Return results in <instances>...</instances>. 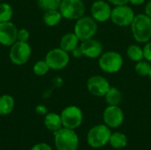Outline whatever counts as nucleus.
<instances>
[{
  "instance_id": "obj_30",
  "label": "nucleus",
  "mask_w": 151,
  "mask_h": 150,
  "mask_svg": "<svg viewBox=\"0 0 151 150\" xmlns=\"http://www.w3.org/2000/svg\"><path fill=\"white\" fill-rule=\"evenodd\" d=\"M35 112L40 116H45L49 112V111H48V108L45 105L39 104V105H37L35 107Z\"/></svg>"
},
{
  "instance_id": "obj_18",
  "label": "nucleus",
  "mask_w": 151,
  "mask_h": 150,
  "mask_svg": "<svg viewBox=\"0 0 151 150\" xmlns=\"http://www.w3.org/2000/svg\"><path fill=\"white\" fill-rule=\"evenodd\" d=\"M62 19V14L60 13L58 9L45 11L42 15V21L48 27H55L58 25L61 22Z\"/></svg>"
},
{
  "instance_id": "obj_17",
  "label": "nucleus",
  "mask_w": 151,
  "mask_h": 150,
  "mask_svg": "<svg viewBox=\"0 0 151 150\" xmlns=\"http://www.w3.org/2000/svg\"><path fill=\"white\" fill-rule=\"evenodd\" d=\"M43 123H44L45 127L49 131H51L52 133L57 132L63 127L60 114H58L55 112H48L44 116Z\"/></svg>"
},
{
  "instance_id": "obj_12",
  "label": "nucleus",
  "mask_w": 151,
  "mask_h": 150,
  "mask_svg": "<svg viewBox=\"0 0 151 150\" xmlns=\"http://www.w3.org/2000/svg\"><path fill=\"white\" fill-rule=\"evenodd\" d=\"M112 7L106 0H96L90 7V16L97 23H104L111 19Z\"/></svg>"
},
{
  "instance_id": "obj_19",
  "label": "nucleus",
  "mask_w": 151,
  "mask_h": 150,
  "mask_svg": "<svg viewBox=\"0 0 151 150\" xmlns=\"http://www.w3.org/2000/svg\"><path fill=\"white\" fill-rule=\"evenodd\" d=\"M128 140L125 133L120 132H114L111 133L109 144L112 149H122L127 146Z\"/></svg>"
},
{
  "instance_id": "obj_36",
  "label": "nucleus",
  "mask_w": 151,
  "mask_h": 150,
  "mask_svg": "<svg viewBox=\"0 0 151 150\" xmlns=\"http://www.w3.org/2000/svg\"><path fill=\"white\" fill-rule=\"evenodd\" d=\"M0 1H2V0H0Z\"/></svg>"
},
{
  "instance_id": "obj_3",
  "label": "nucleus",
  "mask_w": 151,
  "mask_h": 150,
  "mask_svg": "<svg viewBox=\"0 0 151 150\" xmlns=\"http://www.w3.org/2000/svg\"><path fill=\"white\" fill-rule=\"evenodd\" d=\"M124 65L121 54L116 50L104 52L98 58V66L105 73L114 74L119 72Z\"/></svg>"
},
{
  "instance_id": "obj_23",
  "label": "nucleus",
  "mask_w": 151,
  "mask_h": 150,
  "mask_svg": "<svg viewBox=\"0 0 151 150\" xmlns=\"http://www.w3.org/2000/svg\"><path fill=\"white\" fill-rule=\"evenodd\" d=\"M151 70V63L142 59L139 62H136L134 65V72L142 77H149Z\"/></svg>"
},
{
  "instance_id": "obj_4",
  "label": "nucleus",
  "mask_w": 151,
  "mask_h": 150,
  "mask_svg": "<svg viewBox=\"0 0 151 150\" xmlns=\"http://www.w3.org/2000/svg\"><path fill=\"white\" fill-rule=\"evenodd\" d=\"M75 21L73 33L81 42L95 37L98 30V24L91 16L84 15Z\"/></svg>"
},
{
  "instance_id": "obj_25",
  "label": "nucleus",
  "mask_w": 151,
  "mask_h": 150,
  "mask_svg": "<svg viewBox=\"0 0 151 150\" xmlns=\"http://www.w3.org/2000/svg\"><path fill=\"white\" fill-rule=\"evenodd\" d=\"M62 0H37V4L42 11L57 10L59 8Z\"/></svg>"
},
{
  "instance_id": "obj_28",
  "label": "nucleus",
  "mask_w": 151,
  "mask_h": 150,
  "mask_svg": "<svg viewBox=\"0 0 151 150\" xmlns=\"http://www.w3.org/2000/svg\"><path fill=\"white\" fill-rule=\"evenodd\" d=\"M143 48V54H144V59L151 63V40L150 42L144 43Z\"/></svg>"
},
{
  "instance_id": "obj_22",
  "label": "nucleus",
  "mask_w": 151,
  "mask_h": 150,
  "mask_svg": "<svg viewBox=\"0 0 151 150\" xmlns=\"http://www.w3.org/2000/svg\"><path fill=\"white\" fill-rule=\"evenodd\" d=\"M127 57L131 61L136 63L142 59H144V54H143V48L141 47L139 44H130L127 49Z\"/></svg>"
},
{
  "instance_id": "obj_2",
  "label": "nucleus",
  "mask_w": 151,
  "mask_h": 150,
  "mask_svg": "<svg viewBox=\"0 0 151 150\" xmlns=\"http://www.w3.org/2000/svg\"><path fill=\"white\" fill-rule=\"evenodd\" d=\"M53 135L57 150H78L80 139L75 130L62 127Z\"/></svg>"
},
{
  "instance_id": "obj_33",
  "label": "nucleus",
  "mask_w": 151,
  "mask_h": 150,
  "mask_svg": "<svg viewBox=\"0 0 151 150\" xmlns=\"http://www.w3.org/2000/svg\"><path fill=\"white\" fill-rule=\"evenodd\" d=\"M144 13L146 15H148L150 18H151V0H150L146 5H145V8H144Z\"/></svg>"
},
{
  "instance_id": "obj_14",
  "label": "nucleus",
  "mask_w": 151,
  "mask_h": 150,
  "mask_svg": "<svg viewBox=\"0 0 151 150\" xmlns=\"http://www.w3.org/2000/svg\"><path fill=\"white\" fill-rule=\"evenodd\" d=\"M80 46L82 50L83 56L89 59H98L104 53V46L102 42L95 39V37L81 42Z\"/></svg>"
},
{
  "instance_id": "obj_20",
  "label": "nucleus",
  "mask_w": 151,
  "mask_h": 150,
  "mask_svg": "<svg viewBox=\"0 0 151 150\" xmlns=\"http://www.w3.org/2000/svg\"><path fill=\"white\" fill-rule=\"evenodd\" d=\"M104 97L105 99V103H107V105L119 106V104L121 103L123 100V95H122L121 91L119 88L115 87H111V86Z\"/></svg>"
},
{
  "instance_id": "obj_21",
  "label": "nucleus",
  "mask_w": 151,
  "mask_h": 150,
  "mask_svg": "<svg viewBox=\"0 0 151 150\" xmlns=\"http://www.w3.org/2000/svg\"><path fill=\"white\" fill-rule=\"evenodd\" d=\"M15 106L14 98L11 95H3L0 96V115L6 116L12 113Z\"/></svg>"
},
{
  "instance_id": "obj_34",
  "label": "nucleus",
  "mask_w": 151,
  "mask_h": 150,
  "mask_svg": "<svg viewBox=\"0 0 151 150\" xmlns=\"http://www.w3.org/2000/svg\"><path fill=\"white\" fill-rule=\"evenodd\" d=\"M146 2V0H129V3L133 5L138 6V5H142Z\"/></svg>"
},
{
  "instance_id": "obj_16",
  "label": "nucleus",
  "mask_w": 151,
  "mask_h": 150,
  "mask_svg": "<svg viewBox=\"0 0 151 150\" xmlns=\"http://www.w3.org/2000/svg\"><path fill=\"white\" fill-rule=\"evenodd\" d=\"M80 44L81 41L73 32L65 34L59 41V48L68 53H71Z\"/></svg>"
},
{
  "instance_id": "obj_11",
  "label": "nucleus",
  "mask_w": 151,
  "mask_h": 150,
  "mask_svg": "<svg viewBox=\"0 0 151 150\" xmlns=\"http://www.w3.org/2000/svg\"><path fill=\"white\" fill-rule=\"evenodd\" d=\"M103 120L110 128H118L125 120L124 111L118 105H107L103 112Z\"/></svg>"
},
{
  "instance_id": "obj_9",
  "label": "nucleus",
  "mask_w": 151,
  "mask_h": 150,
  "mask_svg": "<svg viewBox=\"0 0 151 150\" xmlns=\"http://www.w3.org/2000/svg\"><path fill=\"white\" fill-rule=\"evenodd\" d=\"M63 127L69 129H77L82 125L83 112L81 108L75 105L65 107L60 113Z\"/></svg>"
},
{
  "instance_id": "obj_7",
  "label": "nucleus",
  "mask_w": 151,
  "mask_h": 150,
  "mask_svg": "<svg viewBox=\"0 0 151 150\" xmlns=\"http://www.w3.org/2000/svg\"><path fill=\"white\" fill-rule=\"evenodd\" d=\"M135 15L136 14L134 13V11L131 6L128 5V4L119 6H114L111 11L110 20L118 27H130Z\"/></svg>"
},
{
  "instance_id": "obj_5",
  "label": "nucleus",
  "mask_w": 151,
  "mask_h": 150,
  "mask_svg": "<svg viewBox=\"0 0 151 150\" xmlns=\"http://www.w3.org/2000/svg\"><path fill=\"white\" fill-rule=\"evenodd\" d=\"M111 130L105 124L96 125L89 129L87 134V142L93 149H101L109 143Z\"/></svg>"
},
{
  "instance_id": "obj_1",
  "label": "nucleus",
  "mask_w": 151,
  "mask_h": 150,
  "mask_svg": "<svg viewBox=\"0 0 151 150\" xmlns=\"http://www.w3.org/2000/svg\"><path fill=\"white\" fill-rule=\"evenodd\" d=\"M130 27L136 42L146 43L151 40V18L145 13L136 14Z\"/></svg>"
},
{
  "instance_id": "obj_10",
  "label": "nucleus",
  "mask_w": 151,
  "mask_h": 150,
  "mask_svg": "<svg viewBox=\"0 0 151 150\" xmlns=\"http://www.w3.org/2000/svg\"><path fill=\"white\" fill-rule=\"evenodd\" d=\"M45 61L47 62L50 70H63L70 62V53L65 51L59 47L54 48L46 54Z\"/></svg>"
},
{
  "instance_id": "obj_32",
  "label": "nucleus",
  "mask_w": 151,
  "mask_h": 150,
  "mask_svg": "<svg viewBox=\"0 0 151 150\" xmlns=\"http://www.w3.org/2000/svg\"><path fill=\"white\" fill-rule=\"evenodd\" d=\"M113 6H119L129 4V0H106Z\"/></svg>"
},
{
  "instance_id": "obj_8",
  "label": "nucleus",
  "mask_w": 151,
  "mask_h": 150,
  "mask_svg": "<svg viewBox=\"0 0 151 150\" xmlns=\"http://www.w3.org/2000/svg\"><path fill=\"white\" fill-rule=\"evenodd\" d=\"M31 53L32 49L27 42L17 41L11 46L9 57L13 65H23L29 60Z\"/></svg>"
},
{
  "instance_id": "obj_15",
  "label": "nucleus",
  "mask_w": 151,
  "mask_h": 150,
  "mask_svg": "<svg viewBox=\"0 0 151 150\" xmlns=\"http://www.w3.org/2000/svg\"><path fill=\"white\" fill-rule=\"evenodd\" d=\"M17 27L11 21L0 22V44L11 47L17 42Z\"/></svg>"
},
{
  "instance_id": "obj_31",
  "label": "nucleus",
  "mask_w": 151,
  "mask_h": 150,
  "mask_svg": "<svg viewBox=\"0 0 151 150\" xmlns=\"http://www.w3.org/2000/svg\"><path fill=\"white\" fill-rule=\"evenodd\" d=\"M71 54H72V56H73L74 58H81V57H84V56H83L82 50H81V48L80 45H79L78 47H76V48L71 52Z\"/></svg>"
},
{
  "instance_id": "obj_27",
  "label": "nucleus",
  "mask_w": 151,
  "mask_h": 150,
  "mask_svg": "<svg viewBox=\"0 0 151 150\" xmlns=\"http://www.w3.org/2000/svg\"><path fill=\"white\" fill-rule=\"evenodd\" d=\"M30 37V34L26 28H20L18 29L17 33V41L19 42H27Z\"/></svg>"
},
{
  "instance_id": "obj_29",
  "label": "nucleus",
  "mask_w": 151,
  "mask_h": 150,
  "mask_svg": "<svg viewBox=\"0 0 151 150\" xmlns=\"http://www.w3.org/2000/svg\"><path fill=\"white\" fill-rule=\"evenodd\" d=\"M30 150H53L52 148L47 144V143H44V142H41V143H37L35 145H34L31 149Z\"/></svg>"
},
{
  "instance_id": "obj_24",
  "label": "nucleus",
  "mask_w": 151,
  "mask_h": 150,
  "mask_svg": "<svg viewBox=\"0 0 151 150\" xmlns=\"http://www.w3.org/2000/svg\"><path fill=\"white\" fill-rule=\"evenodd\" d=\"M12 15V7L7 3H0V22L11 21Z\"/></svg>"
},
{
  "instance_id": "obj_35",
  "label": "nucleus",
  "mask_w": 151,
  "mask_h": 150,
  "mask_svg": "<svg viewBox=\"0 0 151 150\" xmlns=\"http://www.w3.org/2000/svg\"><path fill=\"white\" fill-rule=\"evenodd\" d=\"M149 79H150V80L151 81V70H150V74H149V77H148Z\"/></svg>"
},
{
  "instance_id": "obj_6",
  "label": "nucleus",
  "mask_w": 151,
  "mask_h": 150,
  "mask_svg": "<svg viewBox=\"0 0 151 150\" xmlns=\"http://www.w3.org/2000/svg\"><path fill=\"white\" fill-rule=\"evenodd\" d=\"M63 19L77 20L86 13V5L82 0H62L58 8Z\"/></svg>"
},
{
  "instance_id": "obj_26",
  "label": "nucleus",
  "mask_w": 151,
  "mask_h": 150,
  "mask_svg": "<svg viewBox=\"0 0 151 150\" xmlns=\"http://www.w3.org/2000/svg\"><path fill=\"white\" fill-rule=\"evenodd\" d=\"M50 70V68L49 67L45 59L37 61L33 66V72L36 76H44L49 72Z\"/></svg>"
},
{
  "instance_id": "obj_13",
  "label": "nucleus",
  "mask_w": 151,
  "mask_h": 150,
  "mask_svg": "<svg viewBox=\"0 0 151 150\" xmlns=\"http://www.w3.org/2000/svg\"><path fill=\"white\" fill-rule=\"evenodd\" d=\"M110 88L109 80L102 75H92L87 80L88 91L96 97H104Z\"/></svg>"
}]
</instances>
